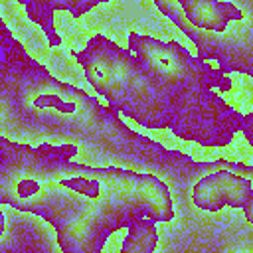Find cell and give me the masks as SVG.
Wrapping results in <instances>:
<instances>
[{
    "label": "cell",
    "instance_id": "obj_1",
    "mask_svg": "<svg viewBox=\"0 0 253 253\" xmlns=\"http://www.w3.org/2000/svg\"><path fill=\"white\" fill-rule=\"evenodd\" d=\"M71 144L51 164V204L43 217L57 231L63 251L97 253L107 237L136 217L168 221L172 200L162 180L117 166L93 168L71 158Z\"/></svg>",
    "mask_w": 253,
    "mask_h": 253
},
{
    "label": "cell",
    "instance_id": "obj_2",
    "mask_svg": "<svg viewBox=\"0 0 253 253\" xmlns=\"http://www.w3.org/2000/svg\"><path fill=\"white\" fill-rule=\"evenodd\" d=\"M69 146H28L0 136V204L45 217L51 204V164Z\"/></svg>",
    "mask_w": 253,
    "mask_h": 253
},
{
    "label": "cell",
    "instance_id": "obj_3",
    "mask_svg": "<svg viewBox=\"0 0 253 253\" xmlns=\"http://www.w3.org/2000/svg\"><path fill=\"white\" fill-rule=\"evenodd\" d=\"M192 202L204 211H219L225 206L241 210L247 223H253L251 180L231 170H215L200 178L192 188Z\"/></svg>",
    "mask_w": 253,
    "mask_h": 253
},
{
    "label": "cell",
    "instance_id": "obj_4",
    "mask_svg": "<svg viewBox=\"0 0 253 253\" xmlns=\"http://www.w3.org/2000/svg\"><path fill=\"white\" fill-rule=\"evenodd\" d=\"M184 10L188 22L200 30L208 32H225L227 24L233 20H241L243 12L223 0H176Z\"/></svg>",
    "mask_w": 253,
    "mask_h": 253
},
{
    "label": "cell",
    "instance_id": "obj_5",
    "mask_svg": "<svg viewBox=\"0 0 253 253\" xmlns=\"http://www.w3.org/2000/svg\"><path fill=\"white\" fill-rule=\"evenodd\" d=\"M156 221H152L150 217H136L132 219L126 229V237L121 245L123 253H150L154 251L156 243H158V233L154 227Z\"/></svg>",
    "mask_w": 253,
    "mask_h": 253
},
{
    "label": "cell",
    "instance_id": "obj_6",
    "mask_svg": "<svg viewBox=\"0 0 253 253\" xmlns=\"http://www.w3.org/2000/svg\"><path fill=\"white\" fill-rule=\"evenodd\" d=\"M32 105H34L36 109H53V111L65 113V115H71V113L77 111V105H75L73 101L61 99V97L55 95V93H42V95H38V97L32 101Z\"/></svg>",
    "mask_w": 253,
    "mask_h": 253
},
{
    "label": "cell",
    "instance_id": "obj_7",
    "mask_svg": "<svg viewBox=\"0 0 253 253\" xmlns=\"http://www.w3.org/2000/svg\"><path fill=\"white\" fill-rule=\"evenodd\" d=\"M2 233H4V213L0 211V237H2Z\"/></svg>",
    "mask_w": 253,
    "mask_h": 253
}]
</instances>
